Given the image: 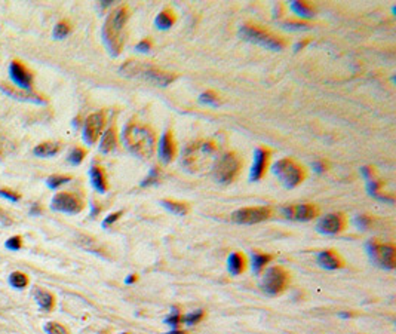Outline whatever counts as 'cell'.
<instances>
[{
  "label": "cell",
  "instance_id": "obj_50",
  "mask_svg": "<svg viewBox=\"0 0 396 334\" xmlns=\"http://www.w3.org/2000/svg\"><path fill=\"white\" fill-rule=\"evenodd\" d=\"M167 334H186L184 332H181V330H172V332H170V333Z\"/></svg>",
  "mask_w": 396,
  "mask_h": 334
},
{
  "label": "cell",
  "instance_id": "obj_42",
  "mask_svg": "<svg viewBox=\"0 0 396 334\" xmlns=\"http://www.w3.org/2000/svg\"><path fill=\"white\" fill-rule=\"evenodd\" d=\"M0 196L9 199V201H12V202L19 201V195L15 193V192H12V190H7V189H0Z\"/></svg>",
  "mask_w": 396,
  "mask_h": 334
},
{
  "label": "cell",
  "instance_id": "obj_51",
  "mask_svg": "<svg viewBox=\"0 0 396 334\" xmlns=\"http://www.w3.org/2000/svg\"><path fill=\"white\" fill-rule=\"evenodd\" d=\"M109 4H112V1H109V0H106V1H103V3H101V6H103V7H106V6H109Z\"/></svg>",
  "mask_w": 396,
  "mask_h": 334
},
{
  "label": "cell",
  "instance_id": "obj_9",
  "mask_svg": "<svg viewBox=\"0 0 396 334\" xmlns=\"http://www.w3.org/2000/svg\"><path fill=\"white\" fill-rule=\"evenodd\" d=\"M289 284V274L282 266H272L263 274L261 287L269 296H279Z\"/></svg>",
  "mask_w": 396,
  "mask_h": 334
},
{
  "label": "cell",
  "instance_id": "obj_38",
  "mask_svg": "<svg viewBox=\"0 0 396 334\" xmlns=\"http://www.w3.org/2000/svg\"><path fill=\"white\" fill-rule=\"evenodd\" d=\"M353 222L356 224V227H359V229H368L373 224V219L367 214H361V216H356Z\"/></svg>",
  "mask_w": 396,
  "mask_h": 334
},
{
  "label": "cell",
  "instance_id": "obj_10",
  "mask_svg": "<svg viewBox=\"0 0 396 334\" xmlns=\"http://www.w3.org/2000/svg\"><path fill=\"white\" fill-rule=\"evenodd\" d=\"M272 216L270 207H246L234 211L231 214V220L237 224H257L266 222Z\"/></svg>",
  "mask_w": 396,
  "mask_h": 334
},
{
  "label": "cell",
  "instance_id": "obj_5",
  "mask_svg": "<svg viewBox=\"0 0 396 334\" xmlns=\"http://www.w3.org/2000/svg\"><path fill=\"white\" fill-rule=\"evenodd\" d=\"M242 168V161L234 152H226L218 156V159L214 164V177L218 183L221 184H228L234 181L240 172Z\"/></svg>",
  "mask_w": 396,
  "mask_h": 334
},
{
  "label": "cell",
  "instance_id": "obj_37",
  "mask_svg": "<svg viewBox=\"0 0 396 334\" xmlns=\"http://www.w3.org/2000/svg\"><path fill=\"white\" fill-rule=\"evenodd\" d=\"M45 332L48 334H68L67 329L57 323H48L45 326Z\"/></svg>",
  "mask_w": 396,
  "mask_h": 334
},
{
  "label": "cell",
  "instance_id": "obj_52",
  "mask_svg": "<svg viewBox=\"0 0 396 334\" xmlns=\"http://www.w3.org/2000/svg\"><path fill=\"white\" fill-rule=\"evenodd\" d=\"M340 317H341V318H350L352 314H340Z\"/></svg>",
  "mask_w": 396,
  "mask_h": 334
},
{
  "label": "cell",
  "instance_id": "obj_34",
  "mask_svg": "<svg viewBox=\"0 0 396 334\" xmlns=\"http://www.w3.org/2000/svg\"><path fill=\"white\" fill-rule=\"evenodd\" d=\"M85 155L86 153H85V150L82 147H76V149L71 150V153L68 156V162L73 164V165H79L85 159Z\"/></svg>",
  "mask_w": 396,
  "mask_h": 334
},
{
  "label": "cell",
  "instance_id": "obj_36",
  "mask_svg": "<svg viewBox=\"0 0 396 334\" xmlns=\"http://www.w3.org/2000/svg\"><path fill=\"white\" fill-rule=\"evenodd\" d=\"M165 324H168V326H171L174 330H177V327H178L180 324H183V315H181L178 311H174L170 317L165 320Z\"/></svg>",
  "mask_w": 396,
  "mask_h": 334
},
{
  "label": "cell",
  "instance_id": "obj_8",
  "mask_svg": "<svg viewBox=\"0 0 396 334\" xmlns=\"http://www.w3.org/2000/svg\"><path fill=\"white\" fill-rule=\"evenodd\" d=\"M367 251L371 260L383 269H395L396 266V248L394 244H382L377 239H373L367 244Z\"/></svg>",
  "mask_w": 396,
  "mask_h": 334
},
{
  "label": "cell",
  "instance_id": "obj_22",
  "mask_svg": "<svg viewBox=\"0 0 396 334\" xmlns=\"http://www.w3.org/2000/svg\"><path fill=\"white\" fill-rule=\"evenodd\" d=\"M116 144H117V134H116V128L110 126L101 137V141H100V150L103 153H110L116 149Z\"/></svg>",
  "mask_w": 396,
  "mask_h": 334
},
{
  "label": "cell",
  "instance_id": "obj_45",
  "mask_svg": "<svg viewBox=\"0 0 396 334\" xmlns=\"http://www.w3.org/2000/svg\"><path fill=\"white\" fill-rule=\"evenodd\" d=\"M361 172H362V175L370 181V180H373L374 178V169L371 167H364L361 168Z\"/></svg>",
  "mask_w": 396,
  "mask_h": 334
},
{
  "label": "cell",
  "instance_id": "obj_7",
  "mask_svg": "<svg viewBox=\"0 0 396 334\" xmlns=\"http://www.w3.org/2000/svg\"><path fill=\"white\" fill-rule=\"evenodd\" d=\"M242 39L248 40V42H252L255 45H260L263 48H267V49H272V51H282L285 48V40H282L281 37H276L275 34L257 27V25H243L240 28V33Z\"/></svg>",
  "mask_w": 396,
  "mask_h": 334
},
{
  "label": "cell",
  "instance_id": "obj_28",
  "mask_svg": "<svg viewBox=\"0 0 396 334\" xmlns=\"http://www.w3.org/2000/svg\"><path fill=\"white\" fill-rule=\"evenodd\" d=\"M289 7L301 18H312L315 15V9L306 1H291Z\"/></svg>",
  "mask_w": 396,
  "mask_h": 334
},
{
  "label": "cell",
  "instance_id": "obj_6",
  "mask_svg": "<svg viewBox=\"0 0 396 334\" xmlns=\"http://www.w3.org/2000/svg\"><path fill=\"white\" fill-rule=\"evenodd\" d=\"M273 172H275V175H278V178L281 180V183L286 189L297 187L306 178V169L300 164H297L294 159H289V158L279 159L273 165Z\"/></svg>",
  "mask_w": 396,
  "mask_h": 334
},
{
  "label": "cell",
  "instance_id": "obj_32",
  "mask_svg": "<svg viewBox=\"0 0 396 334\" xmlns=\"http://www.w3.org/2000/svg\"><path fill=\"white\" fill-rule=\"evenodd\" d=\"M70 180H71V178H70L68 175H51V177H48L46 184H48L49 189H58L59 186L65 184V183L70 181Z\"/></svg>",
  "mask_w": 396,
  "mask_h": 334
},
{
  "label": "cell",
  "instance_id": "obj_39",
  "mask_svg": "<svg viewBox=\"0 0 396 334\" xmlns=\"http://www.w3.org/2000/svg\"><path fill=\"white\" fill-rule=\"evenodd\" d=\"M382 186H383V183H382L380 180H376V178L370 180V181H368V186H367L368 193H370V195H377L379 190L382 189Z\"/></svg>",
  "mask_w": 396,
  "mask_h": 334
},
{
  "label": "cell",
  "instance_id": "obj_47",
  "mask_svg": "<svg viewBox=\"0 0 396 334\" xmlns=\"http://www.w3.org/2000/svg\"><path fill=\"white\" fill-rule=\"evenodd\" d=\"M137 281H138V277H137L135 274H132V275H129L128 278L125 279V282H126L128 285H131V284H135Z\"/></svg>",
  "mask_w": 396,
  "mask_h": 334
},
{
  "label": "cell",
  "instance_id": "obj_43",
  "mask_svg": "<svg viewBox=\"0 0 396 334\" xmlns=\"http://www.w3.org/2000/svg\"><path fill=\"white\" fill-rule=\"evenodd\" d=\"M150 49H152V40H149V39H143L137 45V51L138 52H149Z\"/></svg>",
  "mask_w": 396,
  "mask_h": 334
},
{
  "label": "cell",
  "instance_id": "obj_35",
  "mask_svg": "<svg viewBox=\"0 0 396 334\" xmlns=\"http://www.w3.org/2000/svg\"><path fill=\"white\" fill-rule=\"evenodd\" d=\"M200 103L203 104H211V106H217L218 104V95L214 91H206L200 95Z\"/></svg>",
  "mask_w": 396,
  "mask_h": 334
},
{
  "label": "cell",
  "instance_id": "obj_29",
  "mask_svg": "<svg viewBox=\"0 0 396 334\" xmlns=\"http://www.w3.org/2000/svg\"><path fill=\"white\" fill-rule=\"evenodd\" d=\"M9 282H10V285H12L13 288H16V290H22V288L27 287L28 278H27V275L22 274V272H12L10 277H9Z\"/></svg>",
  "mask_w": 396,
  "mask_h": 334
},
{
  "label": "cell",
  "instance_id": "obj_13",
  "mask_svg": "<svg viewBox=\"0 0 396 334\" xmlns=\"http://www.w3.org/2000/svg\"><path fill=\"white\" fill-rule=\"evenodd\" d=\"M283 216L297 222H309L319 214V208L315 204H297L282 208Z\"/></svg>",
  "mask_w": 396,
  "mask_h": 334
},
{
  "label": "cell",
  "instance_id": "obj_14",
  "mask_svg": "<svg viewBox=\"0 0 396 334\" xmlns=\"http://www.w3.org/2000/svg\"><path fill=\"white\" fill-rule=\"evenodd\" d=\"M344 227H346V217L341 213L327 214L316 224L318 232L322 235H337Z\"/></svg>",
  "mask_w": 396,
  "mask_h": 334
},
{
  "label": "cell",
  "instance_id": "obj_11",
  "mask_svg": "<svg viewBox=\"0 0 396 334\" xmlns=\"http://www.w3.org/2000/svg\"><path fill=\"white\" fill-rule=\"evenodd\" d=\"M104 123H106V117H104L103 111H97V113L89 114L83 123V132H82L83 141L89 146L95 144L97 140L100 138L101 132H103Z\"/></svg>",
  "mask_w": 396,
  "mask_h": 334
},
{
  "label": "cell",
  "instance_id": "obj_30",
  "mask_svg": "<svg viewBox=\"0 0 396 334\" xmlns=\"http://www.w3.org/2000/svg\"><path fill=\"white\" fill-rule=\"evenodd\" d=\"M71 31V27H70V24L67 22V21H59L57 25L54 27V31H52V34H54V37L55 39H64L68 33Z\"/></svg>",
  "mask_w": 396,
  "mask_h": 334
},
{
  "label": "cell",
  "instance_id": "obj_53",
  "mask_svg": "<svg viewBox=\"0 0 396 334\" xmlns=\"http://www.w3.org/2000/svg\"><path fill=\"white\" fill-rule=\"evenodd\" d=\"M123 334H128V333H123Z\"/></svg>",
  "mask_w": 396,
  "mask_h": 334
},
{
  "label": "cell",
  "instance_id": "obj_21",
  "mask_svg": "<svg viewBox=\"0 0 396 334\" xmlns=\"http://www.w3.org/2000/svg\"><path fill=\"white\" fill-rule=\"evenodd\" d=\"M227 269L234 277L243 274L246 269V257L242 253H231L227 260Z\"/></svg>",
  "mask_w": 396,
  "mask_h": 334
},
{
  "label": "cell",
  "instance_id": "obj_31",
  "mask_svg": "<svg viewBox=\"0 0 396 334\" xmlns=\"http://www.w3.org/2000/svg\"><path fill=\"white\" fill-rule=\"evenodd\" d=\"M161 175H162V171H161V168H158V167L152 168L150 174L146 177V180L141 183V186H143V187H146V186H152V184H156V183H159V180H161Z\"/></svg>",
  "mask_w": 396,
  "mask_h": 334
},
{
  "label": "cell",
  "instance_id": "obj_41",
  "mask_svg": "<svg viewBox=\"0 0 396 334\" xmlns=\"http://www.w3.org/2000/svg\"><path fill=\"white\" fill-rule=\"evenodd\" d=\"M285 28L288 30H307L310 28V24H306V22H292V21H288L283 24Z\"/></svg>",
  "mask_w": 396,
  "mask_h": 334
},
{
  "label": "cell",
  "instance_id": "obj_44",
  "mask_svg": "<svg viewBox=\"0 0 396 334\" xmlns=\"http://www.w3.org/2000/svg\"><path fill=\"white\" fill-rule=\"evenodd\" d=\"M120 216H122V211H117V213H113V214L107 216V217H106V220L103 222V226H104V227H107V226L113 224V223L116 222V220H117Z\"/></svg>",
  "mask_w": 396,
  "mask_h": 334
},
{
  "label": "cell",
  "instance_id": "obj_16",
  "mask_svg": "<svg viewBox=\"0 0 396 334\" xmlns=\"http://www.w3.org/2000/svg\"><path fill=\"white\" fill-rule=\"evenodd\" d=\"M9 76L12 79V82L19 88V89H25L30 91L31 85H33V74L18 61H12L9 65Z\"/></svg>",
  "mask_w": 396,
  "mask_h": 334
},
{
  "label": "cell",
  "instance_id": "obj_25",
  "mask_svg": "<svg viewBox=\"0 0 396 334\" xmlns=\"http://www.w3.org/2000/svg\"><path fill=\"white\" fill-rule=\"evenodd\" d=\"M175 21H177L175 13H174L171 9H164V10L156 16L155 24H156V27L161 28V30H168V28H171V27L175 24Z\"/></svg>",
  "mask_w": 396,
  "mask_h": 334
},
{
  "label": "cell",
  "instance_id": "obj_46",
  "mask_svg": "<svg viewBox=\"0 0 396 334\" xmlns=\"http://www.w3.org/2000/svg\"><path fill=\"white\" fill-rule=\"evenodd\" d=\"M313 169H315L316 172H324V171L327 169V165H325V162L318 161V162H313Z\"/></svg>",
  "mask_w": 396,
  "mask_h": 334
},
{
  "label": "cell",
  "instance_id": "obj_26",
  "mask_svg": "<svg viewBox=\"0 0 396 334\" xmlns=\"http://www.w3.org/2000/svg\"><path fill=\"white\" fill-rule=\"evenodd\" d=\"M162 207L167 208L170 213L175 214V216H186L189 213V207L186 202H180V201H174V199H162L161 201Z\"/></svg>",
  "mask_w": 396,
  "mask_h": 334
},
{
  "label": "cell",
  "instance_id": "obj_4",
  "mask_svg": "<svg viewBox=\"0 0 396 334\" xmlns=\"http://www.w3.org/2000/svg\"><path fill=\"white\" fill-rule=\"evenodd\" d=\"M120 73L125 76H143L144 79H147L149 82L158 85V86H168L171 82H174L177 79L175 73H170V71H162L158 70L152 65H143V64H137L134 61H128L125 65H122Z\"/></svg>",
  "mask_w": 396,
  "mask_h": 334
},
{
  "label": "cell",
  "instance_id": "obj_19",
  "mask_svg": "<svg viewBox=\"0 0 396 334\" xmlns=\"http://www.w3.org/2000/svg\"><path fill=\"white\" fill-rule=\"evenodd\" d=\"M0 89H1L4 94H7L9 97L18 98V100H21V101H30V103H36V104H45V103H46L43 98H40V97H39V95H36V94H31L30 91H25V92H22V89L9 88V86H6V85H1V86H0Z\"/></svg>",
  "mask_w": 396,
  "mask_h": 334
},
{
  "label": "cell",
  "instance_id": "obj_18",
  "mask_svg": "<svg viewBox=\"0 0 396 334\" xmlns=\"http://www.w3.org/2000/svg\"><path fill=\"white\" fill-rule=\"evenodd\" d=\"M318 263L328 269V271H337L341 269L344 266V260L340 257V254H337L334 250H325V251H321L318 254Z\"/></svg>",
  "mask_w": 396,
  "mask_h": 334
},
{
  "label": "cell",
  "instance_id": "obj_3",
  "mask_svg": "<svg viewBox=\"0 0 396 334\" xmlns=\"http://www.w3.org/2000/svg\"><path fill=\"white\" fill-rule=\"evenodd\" d=\"M129 19V9L126 4H122L113 9L107 16L103 27V40L110 52V55L117 56L122 52L125 45V28Z\"/></svg>",
  "mask_w": 396,
  "mask_h": 334
},
{
  "label": "cell",
  "instance_id": "obj_2",
  "mask_svg": "<svg viewBox=\"0 0 396 334\" xmlns=\"http://www.w3.org/2000/svg\"><path fill=\"white\" fill-rule=\"evenodd\" d=\"M218 159V144L212 140H199L186 147L181 164L189 172L200 174L212 169Z\"/></svg>",
  "mask_w": 396,
  "mask_h": 334
},
{
  "label": "cell",
  "instance_id": "obj_49",
  "mask_svg": "<svg viewBox=\"0 0 396 334\" xmlns=\"http://www.w3.org/2000/svg\"><path fill=\"white\" fill-rule=\"evenodd\" d=\"M307 45V40H303V42H298L297 45H295V51H300L301 48H304Z\"/></svg>",
  "mask_w": 396,
  "mask_h": 334
},
{
  "label": "cell",
  "instance_id": "obj_12",
  "mask_svg": "<svg viewBox=\"0 0 396 334\" xmlns=\"http://www.w3.org/2000/svg\"><path fill=\"white\" fill-rule=\"evenodd\" d=\"M52 210L59 213H67V214H77L83 210V202L77 195L68 193V192H61L57 193L52 199Z\"/></svg>",
  "mask_w": 396,
  "mask_h": 334
},
{
  "label": "cell",
  "instance_id": "obj_48",
  "mask_svg": "<svg viewBox=\"0 0 396 334\" xmlns=\"http://www.w3.org/2000/svg\"><path fill=\"white\" fill-rule=\"evenodd\" d=\"M0 223H3V224H9L10 223V220L7 219V216H4V213L0 210Z\"/></svg>",
  "mask_w": 396,
  "mask_h": 334
},
{
  "label": "cell",
  "instance_id": "obj_33",
  "mask_svg": "<svg viewBox=\"0 0 396 334\" xmlns=\"http://www.w3.org/2000/svg\"><path fill=\"white\" fill-rule=\"evenodd\" d=\"M203 317H205V314H203V311H195V312H192V314H187L186 317H183V323L184 324H187V326H193V324H198V323H200L202 320H203Z\"/></svg>",
  "mask_w": 396,
  "mask_h": 334
},
{
  "label": "cell",
  "instance_id": "obj_27",
  "mask_svg": "<svg viewBox=\"0 0 396 334\" xmlns=\"http://www.w3.org/2000/svg\"><path fill=\"white\" fill-rule=\"evenodd\" d=\"M272 259L273 257L270 254H264V253L255 251L252 254V269H254V272L255 274H261L266 269V266L272 262Z\"/></svg>",
  "mask_w": 396,
  "mask_h": 334
},
{
  "label": "cell",
  "instance_id": "obj_1",
  "mask_svg": "<svg viewBox=\"0 0 396 334\" xmlns=\"http://www.w3.org/2000/svg\"><path fill=\"white\" fill-rule=\"evenodd\" d=\"M123 143L132 155L150 159L156 150V134L152 126L131 120L123 129Z\"/></svg>",
  "mask_w": 396,
  "mask_h": 334
},
{
  "label": "cell",
  "instance_id": "obj_40",
  "mask_svg": "<svg viewBox=\"0 0 396 334\" xmlns=\"http://www.w3.org/2000/svg\"><path fill=\"white\" fill-rule=\"evenodd\" d=\"M21 245H22V242H21V238H19V236H12V238H9V239L6 241V248H7V250H12V251L19 250Z\"/></svg>",
  "mask_w": 396,
  "mask_h": 334
},
{
  "label": "cell",
  "instance_id": "obj_24",
  "mask_svg": "<svg viewBox=\"0 0 396 334\" xmlns=\"http://www.w3.org/2000/svg\"><path fill=\"white\" fill-rule=\"evenodd\" d=\"M61 149V144L55 143V141H45V143H40L39 146L34 147V155L39 156V158H49V156H54L57 155Z\"/></svg>",
  "mask_w": 396,
  "mask_h": 334
},
{
  "label": "cell",
  "instance_id": "obj_20",
  "mask_svg": "<svg viewBox=\"0 0 396 334\" xmlns=\"http://www.w3.org/2000/svg\"><path fill=\"white\" fill-rule=\"evenodd\" d=\"M89 175H91V183L95 187V190L100 193H106L109 189V184H107V177H106L104 169L98 165H94L89 171Z\"/></svg>",
  "mask_w": 396,
  "mask_h": 334
},
{
  "label": "cell",
  "instance_id": "obj_23",
  "mask_svg": "<svg viewBox=\"0 0 396 334\" xmlns=\"http://www.w3.org/2000/svg\"><path fill=\"white\" fill-rule=\"evenodd\" d=\"M34 297H36V302L39 305V308L45 312H49L52 311L54 308V303H55V299L51 293L45 291V290H40V288H36L34 290Z\"/></svg>",
  "mask_w": 396,
  "mask_h": 334
},
{
  "label": "cell",
  "instance_id": "obj_17",
  "mask_svg": "<svg viewBox=\"0 0 396 334\" xmlns=\"http://www.w3.org/2000/svg\"><path fill=\"white\" fill-rule=\"evenodd\" d=\"M158 153L164 164H171L177 156V144L175 138L172 135V131H167L162 134L159 144H158Z\"/></svg>",
  "mask_w": 396,
  "mask_h": 334
},
{
  "label": "cell",
  "instance_id": "obj_15",
  "mask_svg": "<svg viewBox=\"0 0 396 334\" xmlns=\"http://www.w3.org/2000/svg\"><path fill=\"white\" fill-rule=\"evenodd\" d=\"M269 161H270V150L266 147H258L254 152V164L249 172V178L251 181H260L269 167Z\"/></svg>",
  "mask_w": 396,
  "mask_h": 334
}]
</instances>
